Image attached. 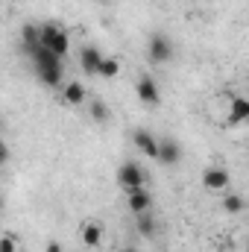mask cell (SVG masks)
<instances>
[{"label":"cell","mask_w":249,"mask_h":252,"mask_svg":"<svg viewBox=\"0 0 249 252\" xmlns=\"http://www.w3.org/2000/svg\"><path fill=\"white\" fill-rule=\"evenodd\" d=\"M41 47H47L53 56L64 59L70 50V38L59 24H41Z\"/></svg>","instance_id":"obj_1"},{"label":"cell","mask_w":249,"mask_h":252,"mask_svg":"<svg viewBox=\"0 0 249 252\" xmlns=\"http://www.w3.org/2000/svg\"><path fill=\"white\" fill-rule=\"evenodd\" d=\"M147 56H150V62H156V64L170 62L173 59V41L164 32H153L150 41H147Z\"/></svg>","instance_id":"obj_2"},{"label":"cell","mask_w":249,"mask_h":252,"mask_svg":"<svg viewBox=\"0 0 249 252\" xmlns=\"http://www.w3.org/2000/svg\"><path fill=\"white\" fill-rule=\"evenodd\" d=\"M118 182H121L126 190L144 188V185H147V170H144L138 161H124V164L118 167Z\"/></svg>","instance_id":"obj_3"},{"label":"cell","mask_w":249,"mask_h":252,"mask_svg":"<svg viewBox=\"0 0 249 252\" xmlns=\"http://www.w3.org/2000/svg\"><path fill=\"white\" fill-rule=\"evenodd\" d=\"M126 205H129L132 214H147V211L153 208V193L147 190V185H144V188L126 190Z\"/></svg>","instance_id":"obj_4"},{"label":"cell","mask_w":249,"mask_h":252,"mask_svg":"<svg viewBox=\"0 0 249 252\" xmlns=\"http://www.w3.org/2000/svg\"><path fill=\"white\" fill-rule=\"evenodd\" d=\"M229 182H232V176H229L226 167H208V170H202V188L205 190H226Z\"/></svg>","instance_id":"obj_5"},{"label":"cell","mask_w":249,"mask_h":252,"mask_svg":"<svg viewBox=\"0 0 249 252\" xmlns=\"http://www.w3.org/2000/svg\"><path fill=\"white\" fill-rule=\"evenodd\" d=\"M138 97H141V103H147V106H158V103H161V91H158V85H156L153 76H141V79H138Z\"/></svg>","instance_id":"obj_6"},{"label":"cell","mask_w":249,"mask_h":252,"mask_svg":"<svg viewBox=\"0 0 249 252\" xmlns=\"http://www.w3.org/2000/svg\"><path fill=\"white\" fill-rule=\"evenodd\" d=\"M179 158H182V150H179V144L173 141V138H164V141H158V153H156V161H161V164H179Z\"/></svg>","instance_id":"obj_7"},{"label":"cell","mask_w":249,"mask_h":252,"mask_svg":"<svg viewBox=\"0 0 249 252\" xmlns=\"http://www.w3.org/2000/svg\"><path fill=\"white\" fill-rule=\"evenodd\" d=\"M132 144H135V150H141V153L150 156V158H156V153H158V141H156L147 129H135V132H132Z\"/></svg>","instance_id":"obj_8"},{"label":"cell","mask_w":249,"mask_h":252,"mask_svg":"<svg viewBox=\"0 0 249 252\" xmlns=\"http://www.w3.org/2000/svg\"><path fill=\"white\" fill-rule=\"evenodd\" d=\"M62 100L67 103V106H79V103H85V85H82L79 79H70V82H64Z\"/></svg>","instance_id":"obj_9"},{"label":"cell","mask_w":249,"mask_h":252,"mask_svg":"<svg viewBox=\"0 0 249 252\" xmlns=\"http://www.w3.org/2000/svg\"><path fill=\"white\" fill-rule=\"evenodd\" d=\"M30 59H32L35 67H62V59H59V56H53V53H50L47 47H41V44L30 50Z\"/></svg>","instance_id":"obj_10"},{"label":"cell","mask_w":249,"mask_h":252,"mask_svg":"<svg viewBox=\"0 0 249 252\" xmlns=\"http://www.w3.org/2000/svg\"><path fill=\"white\" fill-rule=\"evenodd\" d=\"M100 59H103V53H100L97 47H82V53H79V64H82V70H85L88 76H94V73H97Z\"/></svg>","instance_id":"obj_11"},{"label":"cell","mask_w":249,"mask_h":252,"mask_svg":"<svg viewBox=\"0 0 249 252\" xmlns=\"http://www.w3.org/2000/svg\"><path fill=\"white\" fill-rule=\"evenodd\" d=\"M21 41H24V50L30 53L32 47H38L41 44V27L38 24H24L21 27Z\"/></svg>","instance_id":"obj_12"},{"label":"cell","mask_w":249,"mask_h":252,"mask_svg":"<svg viewBox=\"0 0 249 252\" xmlns=\"http://www.w3.org/2000/svg\"><path fill=\"white\" fill-rule=\"evenodd\" d=\"M244 121H249V100L247 97H232L229 124H244Z\"/></svg>","instance_id":"obj_13"},{"label":"cell","mask_w":249,"mask_h":252,"mask_svg":"<svg viewBox=\"0 0 249 252\" xmlns=\"http://www.w3.org/2000/svg\"><path fill=\"white\" fill-rule=\"evenodd\" d=\"M82 244L91 247V250H97V247L103 244V229H100L97 223H85V226H82Z\"/></svg>","instance_id":"obj_14"},{"label":"cell","mask_w":249,"mask_h":252,"mask_svg":"<svg viewBox=\"0 0 249 252\" xmlns=\"http://www.w3.org/2000/svg\"><path fill=\"white\" fill-rule=\"evenodd\" d=\"M38 79L47 85V88H59L62 85V67H35Z\"/></svg>","instance_id":"obj_15"},{"label":"cell","mask_w":249,"mask_h":252,"mask_svg":"<svg viewBox=\"0 0 249 252\" xmlns=\"http://www.w3.org/2000/svg\"><path fill=\"white\" fill-rule=\"evenodd\" d=\"M121 73V62L115 59V56H103L100 64H97V76H103V79H115Z\"/></svg>","instance_id":"obj_16"},{"label":"cell","mask_w":249,"mask_h":252,"mask_svg":"<svg viewBox=\"0 0 249 252\" xmlns=\"http://www.w3.org/2000/svg\"><path fill=\"white\" fill-rule=\"evenodd\" d=\"M138 235L141 238H156V220L150 217V214H138Z\"/></svg>","instance_id":"obj_17"},{"label":"cell","mask_w":249,"mask_h":252,"mask_svg":"<svg viewBox=\"0 0 249 252\" xmlns=\"http://www.w3.org/2000/svg\"><path fill=\"white\" fill-rule=\"evenodd\" d=\"M88 112H91V118H94V121H100V124L112 118V112H109V106H106L103 100H94V103H88Z\"/></svg>","instance_id":"obj_18"},{"label":"cell","mask_w":249,"mask_h":252,"mask_svg":"<svg viewBox=\"0 0 249 252\" xmlns=\"http://www.w3.org/2000/svg\"><path fill=\"white\" fill-rule=\"evenodd\" d=\"M223 208H226L229 214H241V211H244V196H241V193H226V196H223Z\"/></svg>","instance_id":"obj_19"},{"label":"cell","mask_w":249,"mask_h":252,"mask_svg":"<svg viewBox=\"0 0 249 252\" xmlns=\"http://www.w3.org/2000/svg\"><path fill=\"white\" fill-rule=\"evenodd\" d=\"M0 252H18V241L12 235H3L0 238Z\"/></svg>","instance_id":"obj_20"},{"label":"cell","mask_w":249,"mask_h":252,"mask_svg":"<svg viewBox=\"0 0 249 252\" xmlns=\"http://www.w3.org/2000/svg\"><path fill=\"white\" fill-rule=\"evenodd\" d=\"M6 161H9V147H6V144L0 141V167H3Z\"/></svg>","instance_id":"obj_21"},{"label":"cell","mask_w":249,"mask_h":252,"mask_svg":"<svg viewBox=\"0 0 249 252\" xmlns=\"http://www.w3.org/2000/svg\"><path fill=\"white\" fill-rule=\"evenodd\" d=\"M47 252H62V244H56V241H50V244H47Z\"/></svg>","instance_id":"obj_22"},{"label":"cell","mask_w":249,"mask_h":252,"mask_svg":"<svg viewBox=\"0 0 249 252\" xmlns=\"http://www.w3.org/2000/svg\"><path fill=\"white\" fill-rule=\"evenodd\" d=\"M118 252H138V250H132V247H126V250H118Z\"/></svg>","instance_id":"obj_23"},{"label":"cell","mask_w":249,"mask_h":252,"mask_svg":"<svg viewBox=\"0 0 249 252\" xmlns=\"http://www.w3.org/2000/svg\"><path fill=\"white\" fill-rule=\"evenodd\" d=\"M0 205H3V196H0Z\"/></svg>","instance_id":"obj_24"},{"label":"cell","mask_w":249,"mask_h":252,"mask_svg":"<svg viewBox=\"0 0 249 252\" xmlns=\"http://www.w3.org/2000/svg\"><path fill=\"white\" fill-rule=\"evenodd\" d=\"M103 3H109V0H103Z\"/></svg>","instance_id":"obj_25"}]
</instances>
